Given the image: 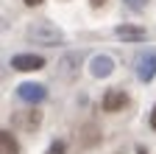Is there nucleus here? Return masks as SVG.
Listing matches in <instances>:
<instances>
[{"instance_id": "10", "label": "nucleus", "mask_w": 156, "mask_h": 154, "mask_svg": "<svg viewBox=\"0 0 156 154\" xmlns=\"http://www.w3.org/2000/svg\"><path fill=\"white\" fill-rule=\"evenodd\" d=\"M123 3H126L131 11H142V9L148 6V0H123Z\"/></svg>"}, {"instance_id": "2", "label": "nucleus", "mask_w": 156, "mask_h": 154, "mask_svg": "<svg viewBox=\"0 0 156 154\" xmlns=\"http://www.w3.org/2000/svg\"><path fill=\"white\" fill-rule=\"evenodd\" d=\"M11 67L14 70H23V73H31V70H42L45 67V59L36 53H17L11 56Z\"/></svg>"}, {"instance_id": "3", "label": "nucleus", "mask_w": 156, "mask_h": 154, "mask_svg": "<svg viewBox=\"0 0 156 154\" xmlns=\"http://www.w3.org/2000/svg\"><path fill=\"white\" fill-rule=\"evenodd\" d=\"M78 67H81V56H78V53H67V56H62V59H58L56 73H58V79L73 81V76L78 73Z\"/></svg>"}, {"instance_id": "7", "label": "nucleus", "mask_w": 156, "mask_h": 154, "mask_svg": "<svg viewBox=\"0 0 156 154\" xmlns=\"http://www.w3.org/2000/svg\"><path fill=\"white\" fill-rule=\"evenodd\" d=\"M126 104H128V98H126L123 90H109L103 95V109L106 112H117V109H123Z\"/></svg>"}, {"instance_id": "11", "label": "nucleus", "mask_w": 156, "mask_h": 154, "mask_svg": "<svg viewBox=\"0 0 156 154\" xmlns=\"http://www.w3.org/2000/svg\"><path fill=\"white\" fill-rule=\"evenodd\" d=\"M62 151H64V143H53L50 146V154H62Z\"/></svg>"}, {"instance_id": "1", "label": "nucleus", "mask_w": 156, "mask_h": 154, "mask_svg": "<svg viewBox=\"0 0 156 154\" xmlns=\"http://www.w3.org/2000/svg\"><path fill=\"white\" fill-rule=\"evenodd\" d=\"M28 36L34 42H39V45H58V42H64L62 28H56L48 20H36L34 25H28Z\"/></svg>"}, {"instance_id": "9", "label": "nucleus", "mask_w": 156, "mask_h": 154, "mask_svg": "<svg viewBox=\"0 0 156 154\" xmlns=\"http://www.w3.org/2000/svg\"><path fill=\"white\" fill-rule=\"evenodd\" d=\"M0 148H3V154H20V148H17V140L11 137L9 132H3V134H0Z\"/></svg>"}, {"instance_id": "8", "label": "nucleus", "mask_w": 156, "mask_h": 154, "mask_svg": "<svg viewBox=\"0 0 156 154\" xmlns=\"http://www.w3.org/2000/svg\"><path fill=\"white\" fill-rule=\"evenodd\" d=\"M114 34L120 36V39H128V42H140V39H145V28H136V25H117L114 28Z\"/></svg>"}, {"instance_id": "5", "label": "nucleus", "mask_w": 156, "mask_h": 154, "mask_svg": "<svg viewBox=\"0 0 156 154\" xmlns=\"http://www.w3.org/2000/svg\"><path fill=\"white\" fill-rule=\"evenodd\" d=\"M89 73L95 76V79H106V76L114 73V59H112V56H106V53L92 56V62H89Z\"/></svg>"}, {"instance_id": "12", "label": "nucleus", "mask_w": 156, "mask_h": 154, "mask_svg": "<svg viewBox=\"0 0 156 154\" xmlns=\"http://www.w3.org/2000/svg\"><path fill=\"white\" fill-rule=\"evenodd\" d=\"M151 126L156 129V107H153V112H151Z\"/></svg>"}, {"instance_id": "13", "label": "nucleus", "mask_w": 156, "mask_h": 154, "mask_svg": "<svg viewBox=\"0 0 156 154\" xmlns=\"http://www.w3.org/2000/svg\"><path fill=\"white\" fill-rule=\"evenodd\" d=\"M89 3H92V6H95V9H101V6H103V3H106V0H89Z\"/></svg>"}, {"instance_id": "14", "label": "nucleus", "mask_w": 156, "mask_h": 154, "mask_svg": "<svg viewBox=\"0 0 156 154\" xmlns=\"http://www.w3.org/2000/svg\"><path fill=\"white\" fill-rule=\"evenodd\" d=\"M23 3H25V6H39L42 0H23Z\"/></svg>"}, {"instance_id": "4", "label": "nucleus", "mask_w": 156, "mask_h": 154, "mask_svg": "<svg viewBox=\"0 0 156 154\" xmlns=\"http://www.w3.org/2000/svg\"><path fill=\"white\" fill-rule=\"evenodd\" d=\"M156 76V51H148L136 59V79L140 81H151Z\"/></svg>"}, {"instance_id": "6", "label": "nucleus", "mask_w": 156, "mask_h": 154, "mask_svg": "<svg viewBox=\"0 0 156 154\" xmlns=\"http://www.w3.org/2000/svg\"><path fill=\"white\" fill-rule=\"evenodd\" d=\"M17 95H20L23 101H28V104H39V101H45L48 90H45V84L25 81V84H20V87H17Z\"/></svg>"}]
</instances>
